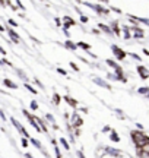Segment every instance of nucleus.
I'll return each instance as SVG.
<instances>
[{
  "mask_svg": "<svg viewBox=\"0 0 149 158\" xmlns=\"http://www.w3.org/2000/svg\"><path fill=\"white\" fill-rule=\"evenodd\" d=\"M132 139H133V143L136 145V148H143L146 143H149V138L145 133H142L140 130H133Z\"/></svg>",
  "mask_w": 149,
  "mask_h": 158,
  "instance_id": "1",
  "label": "nucleus"
},
{
  "mask_svg": "<svg viewBox=\"0 0 149 158\" xmlns=\"http://www.w3.org/2000/svg\"><path fill=\"white\" fill-rule=\"evenodd\" d=\"M111 51L115 54V59L117 60H124V57H126V51L121 50L120 47H117V45H111Z\"/></svg>",
  "mask_w": 149,
  "mask_h": 158,
  "instance_id": "2",
  "label": "nucleus"
},
{
  "mask_svg": "<svg viewBox=\"0 0 149 158\" xmlns=\"http://www.w3.org/2000/svg\"><path fill=\"white\" fill-rule=\"evenodd\" d=\"M105 149V154H108V155H111V157H123V152H121V149H115V148H111V147H105L104 148Z\"/></svg>",
  "mask_w": 149,
  "mask_h": 158,
  "instance_id": "3",
  "label": "nucleus"
},
{
  "mask_svg": "<svg viewBox=\"0 0 149 158\" xmlns=\"http://www.w3.org/2000/svg\"><path fill=\"white\" fill-rule=\"evenodd\" d=\"M138 73H139V76H140V79L142 81H146V79L149 78V70L145 66H138Z\"/></svg>",
  "mask_w": 149,
  "mask_h": 158,
  "instance_id": "4",
  "label": "nucleus"
},
{
  "mask_svg": "<svg viewBox=\"0 0 149 158\" xmlns=\"http://www.w3.org/2000/svg\"><path fill=\"white\" fill-rule=\"evenodd\" d=\"M92 82H94V84H97L98 86L105 88V89H111V85L107 84V82H105L104 79H101V78H92Z\"/></svg>",
  "mask_w": 149,
  "mask_h": 158,
  "instance_id": "5",
  "label": "nucleus"
},
{
  "mask_svg": "<svg viewBox=\"0 0 149 158\" xmlns=\"http://www.w3.org/2000/svg\"><path fill=\"white\" fill-rule=\"evenodd\" d=\"M130 32H133L132 37H135V38H143L145 37V31L143 29L138 28V27H135V28L130 29Z\"/></svg>",
  "mask_w": 149,
  "mask_h": 158,
  "instance_id": "6",
  "label": "nucleus"
},
{
  "mask_svg": "<svg viewBox=\"0 0 149 158\" xmlns=\"http://www.w3.org/2000/svg\"><path fill=\"white\" fill-rule=\"evenodd\" d=\"M63 21H64V25H63V28L67 31V29L70 28V27H73V25H76V22H74L72 18H69V16H64L63 18Z\"/></svg>",
  "mask_w": 149,
  "mask_h": 158,
  "instance_id": "7",
  "label": "nucleus"
},
{
  "mask_svg": "<svg viewBox=\"0 0 149 158\" xmlns=\"http://www.w3.org/2000/svg\"><path fill=\"white\" fill-rule=\"evenodd\" d=\"M64 101L67 102L70 107H73V108L78 107V101H76V100H73V98H72V97H69V95H64Z\"/></svg>",
  "mask_w": 149,
  "mask_h": 158,
  "instance_id": "8",
  "label": "nucleus"
},
{
  "mask_svg": "<svg viewBox=\"0 0 149 158\" xmlns=\"http://www.w3.org/2000/svg\"><path fill=\"white\" fill-rule=\"evenodd\" d=\"M98 27H99V29H101V31H104L105 34H108V35H114V32H113V29L110 28L108 25H104V23H99Z\"/></svg>",
  "mask_w": 149,
  "mask_h": 158,
  "instance_id": "9",
  "label": "nucleus"
},
{
  "mask_svg": "<svg viewBox=\"0 0 149 158\" xmlns=\"http://www.w3.org/2000/svg\"><path fill=\"white\" fill-rule=\"evenodd\" d=\"M64 47H66V48H69V50H76V48H78V44H74L73 41H70V40H67V41H66V43H64Z\"/></svg>",
  "mask_w": 149,
  "mask_h": 158,
  "instance_id": "10",
  "label": "nucleus"
},
{
  "mask_svg": "<svg viewBox=\"0 0 149 158\" xmlns=\"http://www.w3.org/2000/svg\"><path fill=\"white\" fill-rule=\"evenodd\" d=\"M110 28L113 29V32H114L115 35H120V28H119V23L117 22H111L110 23Z\"/></svg>",
  "mask_w": 149,
  "mask_h": 158,
  "instance_id": "11",
  "label": "nucleus"
},
{
  "mask_svg": "<svg viewBox=\"0 0 149 158\" xmlns=\"http://www.w3.org/2000/svg\"><path fill=\"white\" fill-rule=\"evenodd\" d=\"M110 139L113 142H120L121 139H120V136H119V133L115 132V130H111V135H110Z\"/></svg>",
  "mask_w": 149,
  "mask_h": 158,
  "instance_id": "12",
  "label": "nucleus"
},
{
  "mask_svg": "<svg viewBox=\"0 0 149 158\" xmlns=\"http://www.w3.org/2000/svg\"><path fill=\"white\" fill-rule=\"evenodd\" d=\"M78 47L85 51H89V48H91V45L88 44V43H83V41H79V43H78Z\"/></svg>",
  "mask_w": 149,
  "mask_h": 158,
  "instance_id": "13",
  "label": "nucleus"
},
{
  "mask_svg": "<svg viewBox=\"0 0 149 158\" xmlns=\"http://www.w3.org/2000/svg\"><path fill=\"white\" fill-rule=\"evenodd\" d=\"M136 154H138L139 158H149V154L143 152V151H142V148H136Z\"/></svg>",
  "mask_w": 149,
  "mask_h": 158,
  "instance_id": "14",
  "label": "nucleus"
},
{
  "mask_svg": "<svg viewBox=\"0 0 149 158\" xmlns=\"http://www.w3.org/2000/svg\"><path fill=\"white\" fill-rule=\"evenodd\" d=\"M60 143L63 145V148L66 149V151H70V145H69V142L66 141L64 138H60Z\"/></svg>",
  "mask_w": 149,
  "mask_h": 158,
  "instance_id": "15",
  "label": "nucleus"
},
{
  "mask_svg": "<svg viewBox=\"0 0 149 158\" xmlns=\"http://www.w3.org/2000/svg\"><path fill=\"white\" fill-rule=\"evenodd\" d=\"M138 92L140 94V95H145V97H146L149 94V88H148V86H142V88H139V89H138Z\"/></svg>",
  "mask_w": 149,
  "mask_h": 158,
  "instance_id": "16",
  "label": "nucleus"
},
{
  "mask_svg": "<svg viewBox=\"0 0 149 158\" xmlns=\"http://www.w3.org/2000/svg\"><path fill=\"white\" fill-rule=\"evenodd\" d=\"M105 64H108L110 68H113V69H115L117 66H119V64H117L114 60H111V59H107V60H105Z\"/></svg>",
  "mask_w": 149,
  "mask_h": 158,
  "instance_id": "17",
  "label": "nucleus"
},
{
  "mask_svg": "<svg viewBox=\"0 0 149 158\" xmlns=\"http://www.w3.org/2000/svg\"><path fill=\"white\" fill-rule=\"evenodd\" d=\"M53 101H54V104H60V101H62V97L56 92V94L53 95Z\"/></svg>",
  "mask_w": 149,
  "mask_h": 158,
  "instance_id": "18",
  "label": "nucleus"
},
{
  "mask_svg": "<svg viewBox=\"0 0 149 158\" xmlns=\"http://www.w3.org/2000/svg\"><path fill=\"white\" fill-rule=\"evenodd\" d=\"M130 57L135 59V60H139V62H140V59H142V57L139 56V54H136V53H130Z\"/></svg>",
  "mask_w": 149,
  "mask_h": 158,
  "instance_id": "19",
  "label": "nucleus"
},
{
  "mask_svg": "<svg viewBox=\"0 0 149 158\" xmlns=\"http://www.w3.org/2000/svg\"><path fill=\"white\" fill-rule=\"evenodd\" d=\"M31 142H32V145H35V147H37V148H40V149L42 148V145H41V143H40L38 141H35V139H31Z\"/></svg>",
  "mask_w": 149,
  "mask_h": 158,
  "instance_id": "20",
  "label": "nucleus"
},
{
  "mask_svg": "<svg viewBox=\"0 0 149 158\" xmlns=\"http://www.w3.org/2000/svg\"><path fill=\"white\" fill-rule=\"evenodd\" d=\"M70 68L73 69L74 72H79V68H78V64H76V63H73V62H70Z\"/></svg>",
  "mask_w": 149,
  "mask_h": 158,
  "instance_id": "21",
  "label": "nucleus"
},
{
  "mask_svg": "<svg viewBox=\"0 0 149 158\" xmlns=\"http://www.w3.org/2000/svg\"><path fill=\"white\" fill-rule=\"evenodd\" d=\"M139 22H143L145 25H148L149 27V19L148 18H139Z\"/></svg>",
  "mask_w": 149,
  "mask_h": 158,
  "instance_id": "22",
  "label": "nucleus"
},
{
  "mask_svg": "<svg viewBox=\"0 0 149 158\" xmlns=\"http://www.w3.org/2000/svg\"><path fill=\"white\" fill-rule=\"evenodd\" d=\"M80 22H82V23H86V22H88V16L82 15V16H80Z\"/></svg>",
  "mask_w": 149,
  "mask_h": 158,
  "instance_id": "23",
  "label": "nucleus"
},
{
  "mask_svg": "<svg viewBox=\"0 0 149 158\" xmlns=\"http://www.w3.org/2000/svg\"><path fill=\"white\" fill-rule=\"evenodd\" d=\"M54 151H56V157H57V158H62V154H60V149H58V147H56V149H54Z\"/></svg>",
  "mask_w": 149,
  "mask_h": 158,
  "instance_id": "24",
  "label": "nucleus"
},
{
  "mask_svg": "<svg viewBox=\"0 0 149 158\" xmlns=\"http://www.w3.org/2000/svg\"><path fill=\"white\" fill-rule=\"evenodd\" d=\"M142 151H143V152H146V154H149V143H146V145L142 148Z\"/></svg>",
  "mask_w": 149,
  "mask_h": 158,
  "instance_id": "25",
  "label": "nucleus"
},
{
  "mask_svg": "<svg viewBox=\"0 0 149 158\" xmlns=\"http://www.w3.org/2000/svg\"><path fill=\"white\" fill-rule=\"evenodd\" d=\"M31 108H32V110H37V108H38V104H37L35 101H32L31 102Z\"/></svg>",
  "mask_w": 149,
  "mask_h": 158,
  "instance_id": "26",
  "label": "nucleus"
},
{
  "mask_svg": "<svg viewBox=\"0 0 149 158\" xmlns=\"http://www.w3.org/2000/svg\"><path fill=\"white\" fill-rule=\"evenodd\" d=\"M57 72H58L60 75H67V72H66L64 69H62V68H58V69H57Z\"/></svg>",
  "mask_w": 149,
  "mask_h": 158,
  "instance_id": "27",
  "label": "nucleus"
},
{
  "mask_svg": "<svg viewBox=\"0 0 149 158\" xmlns=\"http://www.w3.org/2000/svg\"><path fill=\"white\" fill-rule=\"evenodd\" d=\"M47 120H50L51 123H54V117H53V114H47Z\"/></svg>",
  "mask_w": 149,
  "mask_h": 158,
  "instance_id": "28",
  "label": "nucleus"
},
{
  "mask_svg": "<svg viewBox=\"0 0 149 158\" xmlns=\"http://www.w3.org/2000/svg\"><path fill=\"white\" fill-rule=\"evenodd\" d=\"M103 132H104V133H105V132H111V127H110V126H104Z\"/></svg>",
  "mask_w": 149,
  "mask_h": 158,
  "instance_id": "29",
  "label": "nucleus"
},
{
  "mask_svg": "<svg viewBox=\"0 0 149 158\" xmlns=\"http://www.w3.org/2000/svg\"><path fill=\"white\" fill-rule=\"evenodd\" d=\"M136 127H138V130H140V132H142V130H143V124L136 123Z\"/></svg>",
  "mask_w": 149,
  "mask_h": 158,
  "instance_id": "30",
  "label": "nucleus"
},
{
  "mask_svg": "<svg viewBox=\"0 0 149 158\" xmlns=\"http://www.w3.org/2000/svg\"><path fill=\"white\" fill-rule=\"evenodd\" d=\"M26 88H28V89L31 91V92H32V94H37V91H35L34 88H32V86H29V85H26Z\"/></svg>",
  "mask_w": 149,
  "mask_h": 158,
  "instance_id": "31",
  "label": "nucleus"
},
{
  "mask_svg": "<svg viewBox=\"0 0 149 158\" xmlns=\"http://www.w3.org/2000/svg\"><path fill=\"white\" fill-rule=\"evenodd\" d=\"M88 53H89V56H91L92 59H98V56H97V54H94V53H91V51H88Z\"/></svg>",
  "mask_w": 149,
  "mask_h": 158,
  "instance_id": "32",
  "label": "nucleus"
},
{
  "mask_svg": "<svg viewBox=\"0 0 149 158\" xmlns=\"http://www.w3.org/2000/svg\"><path fill=\"white\" fill-rule=\"evenodd\" d=\"M78 157H79V158H86L85 155H83V152H80V151H79V152H78Z\"/></svg>",
  "mask_w": 149,
  "mask_h": 158,
  "instance_id": "33",
  "label": "nucleus"
},
{
  "mask_svg": "<svg viewBox=\"0 0 149 158\" xmlns=\"http://www.w3.org/2000/svg\"><path fill=\"white\" fill-rule=\"evenodd\" d=\"M56 25H57V27L62 25V22H60V19H58V18H56Z\"/></svg>",
  "mask_w": 149,
  "mask_h": 158,
  "instance_id": "34",
  "label": "nucleus"
},
{
  "mask_svg": "<svg viewBox=\"0 0 149 158\" xmlns=\"http://www.w3.org/2000/svg\"><path fill=\"white\" fill-rule=\"evenodd\" d=\"M143 54H145V56H149V50H148V48H143Z\"/></svg>",
  "mask_w": 149,
  "mask_h": 158,
  "instance_id": "35",
  "label": "nucleus"
},
{
  "mask_svg": "<svg viewBox=\"0 0 149 158\" xmlns=\"http://www.w3.org/2000/svg\"><path fill=\"white\" fill-rule=\"evenodd\" d=\"M92 34H95V35H99V31H98V29H92Z\"/></svg>",
  "mask_w": 149,
  "mask_h": 158,
  "instance_id": "36",
  "label": "nucleus"
},
{
  "mask_svg": "<svg viewBox=\"0 0 149 158\" xmlns=\"http://www.w3.org/2000/svg\"><path fill=\"white\" fill-rule=\"evenodd\" d=\"M111 10H114V12H117V13H121V10H120V9H117V7H113V9H111Z\"/></svg>",
  "mask_w": 149,
  "mask_h": 158,
  "instance_id": "37",
  "label": "nucleus"
},
{
  "mask_svg": "<svg viewBox=\"0 0 149 158\" xmlns=\"http://www.w3.org/2000/svg\"><path fill=\"white\" fill-rule=\"evenodd\" d=\"M124 158H132V157H129V155H124Z\"/></svg>",
  "mask_w": 149,
  "mask_h": 158,
  "instance_id": "38",
  "label": "nucleus"
},
{
  "mask_svg": "<svg viewBox=\"0 0 149 158\" xmlns=\"http://www.w3.org/2000/svg\"><path fill=\"white\" fill-rule=\"evenodd\" d=\"M146 98H149V94H148V95H146Z\"/></svg>",
  "mask_w": 149,
  "mask_h": 158,
  "instance_id": "39",
  "label": "nucleus"
}]
</instances>
